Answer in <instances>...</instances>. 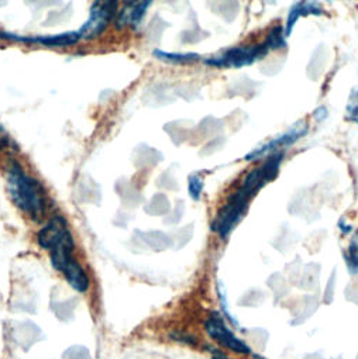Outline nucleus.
Returning <instances> with one entry per match:
<instances>
[{"mask_svg": "<svg viewBox=\"0 0 358 359\" xmlns=\"http://www.w3.org/2000/svg\"><path fill=\"white\" fill-rule=\"evenodd\" d=\"M281 162L282 154L271 155L260 168H256L244 177L239 191H236L230 196V199L227 201V203L223 206L216 220L213 222V230L218 231V234L222 238H226L230 234V231L243 217L250 201L258 194V191L264 185L271 182L272 179H275Z\"/></svg>", "mask_w": 358, "mask_h": 359, "instance_id": "obj_1", "label": "nucleus"}, {"mask_svg": "<svg viewBox=\"0 0 358 359\" xmlns=\"http://www.w3.org/2000/svg\"><path fill=\"white\" fill-rule=\"evenodd\" d=\"M8 188L15 205L33 219H40L46 212V198L40 184L27 175L18 163L8 170Z\"/></svg>", "mask_w": 358, "mask_h": 359, "instance_id": "obj_2", "label": "nucleus"}, {"mask_svg": "<svg viewBox=\"0 0 358 359\" xmlns=\"http://www.w3.org/2000/svg\"><path fill=\"white\" fill-rule=\"evenodd\" d=\"M268 51L271 50L268 48L267 43L254 47H234L220 55L206 60L205 62L215 68H241L263 58Z\"/></svg>", "mask_w": 358, "mask_h": 359, "instance_id": "obj_3", "label": "nucleus"}, {"mask_svg": "<svg viewBox=\"0 0 358 359\" xmlns=\"http://www.w3.org/2000/svg\"><path fill=\"white\" fill-rule=\"evenodd\" d=\"M116 8H117V4L95 2L88 22L78 32L79 37L84 40H93L100 34H103V32L109 26L110 19L116 13Z\"/></svg>", "mask_w": 358, "mask_h": 359, "instance_id": "obj_4", "label": "nucleus"}, {"mask_svg": "<svg viewBox=\"0 0 358 359\" xmlns=\"http://www.w3.org/2000/svg\"><path fill=\"white\" fill-rule=\"evenodd\" d=\"M206 332L216 341L219 342L222 346L237 352V353H250V348L247 346V344H244L241 339H239L225 324V321L222 320V317L213 314L209 317V320L205 324Z\"/></svg>", "mask_w": 358, "mask_h": 359, "instance_id": "obj_5", "label": "nucleus"}, {"mask_svg": "<svg viewBox=\"0 0 358 359\" xmlns=\"http://www.w3.org/2000/svg\"><path fill=\"white\" fill-rule=\"evenodd\" d=\"M307 133V126L305 121H298L293 127H291L286 133L278 135L277 138H274L272 141H270L268 144L254 149L253 152H250L246 159L248 161H254V159H258V158H263L265 155H268L270 152L281 148V147H286V145H291V144H295L299 138H302L305 134Z\"/></svg>", "mask_w": 358, "mask_h": 359, "instance_id": "obj_6", "label": "nucleus"}, {"mask_svg": "<svg viewBox=\"0 0 358 359\" xmlns=\"http://www.w3.org/2000/svg\"><path fill=\"white\" fill-rule=\"evenodd\" d=\"M69 234L71 231L68 229L65 219L61 216H55L41 229V231L37 236V241L44 250L50 251L55 244H58Z\"/></svg>", "mask_w": 358, "mask_h": 359, "instance_id": "obj_7", "label": "nucleus"}, {"mask_svg": "<svg viewBox=\"0 0 358 359\" xmlns=\"http://www.w3.org/2000/svg\"><path fill=\"white\" fill-rule=\"evenodd\" d=\"M307 15H316V16H321L323 15V9L319 5V2H316V0H300V2H298L291 9L289 16H288V22H286L285 36H291L292 29L295 27L296 22L302 16H307Z\"/></svg>", "mask_w": 358, "mask_h": 359, "instance_id": "obj_8", "label": "nucleus"}, {"mask_svg": "<svg viewBox=\"0 0 358 359\" xmlns=\"http://www.w3.org/2000/svg\"><path fill=\"white\" fill-rule=\"evenodd\" d=\"M81 40L78 32H69V33H62V34H55V36H43V37H25V43L30 44H41L44 47H71L77 44Z\"/></svg>", "mask_w": 358, "mask_h": 359, "instance_id": "obj_9", "label": "nucleus"}, {"mask_svg": "<svg viewBox=\"0 0 358 359\" xmlns=\"http://www.w3.org/2000/svg\"><path fill=\"white\" fill-rule=\"evenodd\" d=\"M62 273L68 285L79 293H85L89 289V278L79 262L72 259L64 269Z\"/></svg>", "mask_w": 358, "mask_h": 359, "instance_id": "obj_10", "label": "nucleus"}, {"mask_svg": "<svg viewBox=\"0 0 358 359\" xmlns=\"http://www.w3.org/2000/svg\"><path fill=\"white\" fill-rule=\"evenodd\" d=\"M154 55L158 60H164L168 62H173V64H187V62H194L199 60L198 54H171V53H165V51H159L155 50Z\"/></svg>", "mask_w": 358, "mask_h": 359, "instance_id": "obj_11", "label": "nucleus"}, {"mask_svg": "<svg viewBox=\"0 0 358 359\" xmlns=\"http://www.w3.org/2000/svg\"><path fill=\"white\" fill-rule=\"evenodd\" d=\"M347 264L352 271H358V231L354 233V236L348 243Z\"/></svg>", "mask_w": 358, "mask_h": 359, "instance_id": "obj_12", "label": "nucleus"}, {"mask_svg": "<svg viewBox=\"0 0 358 359\" xmlns=\"http://www.w3.org/2000/svg\"><path fill=\"white\" fill-rule=\"evenodd\" d=\"M345 116L350 121L358 124V89L352 90L348 97V102L345 106Z\"/></svg>", "mask_w": 358, "mask_h": 359, "instance_id": "obj_13", "label": "nucleus"}, {"mask_svg": "<svg viewBox=\"0 0 358 359\" xmlns=\"http://www.w3.org/2000/svg\"><path fill=\"white\" fill-rule=\"evenodd\" d=\"M267 46L270 50H277V48H281L285 46V37L282 36V29L281 27H275L270 37L267 39Z\"/></svg>", "mask_w": 358, "mask_h": 359, "instance_id": "obj_14", "label": "nucleus"}, {"mask_svg": "<svg viewBox=\"0 0 358 359\" xmlns=\"http://www.w3.org/2000/svg\"><path fill=\"white\" fill-rule=\"evenodd\" d=\"M204 191V181L198 175H192L190 177V195L194 201H199Z\"/></svg>", "mask_w": 358, "mask_h": 359, "instance_id": "obj_15", "label": "nucleus"}, {"mask_svg": "<svg viewBox=\"0 0 358 359\" xmlns=\"http://www.w3.org/2000/svg\"><path fill=\"white\" fill-rule=\"evenodd\" d=\"M314 118L316 120H319V121H321L323 118H326L327 117V110L324 109V107H319L316 111H314Z\"/></svg>", "mask_w": 358, "mask_h": 359, "instance_id": "obj_16", "label": "nucleus"}, {"mask_svg": "<svg viewBox=\"0 0 358 359\" xmlns=\"http://www.w3.org/2000/svg\"><path fill=\"white\" fill-rule=\"evenodd\" d=\"M8 135L2 131V130H0V149H4V148H6L8 147Z\"/></svg>", "mask_w": 358, "mask_h": 359, "instance_id": "obj_17", "label": "nucleus"}, {"mask_svg": "<svg viewBox=\"0 0 358 359\" xmlns=\"http://www.w3.org/2000/svg\"><path fill=\"white\" fill-rule=\"evenodd\" d=\"M212 359H232V358H229L226 353H223V352H219V351H215L213 352V358Z\"/></svg>", "mask_w": 358, "mask_h": 359, "instance_id": "obj_18", "label": "nucleus"}, {"mask_svg": "<svg viewBox=\"0 0 358 359\" xmlns=\"http://www.w3.org/2000/svg\"><path fill=\"white\" fill-rule=\"evenodd\" d=\"M95 2H105V4H117V0H95Z\"/></svg>", "mask_w": 358, "mask_h": 359, "instance_id": "obj_19", "label": "nucleus"}, {"mask_svg": "<svg viewBox=\"0 0 358 359\" xmlns=\"http://www.w3.org/2000/svg\"><path fill=\"white\" fill-rule=\"evenodd\" d=\"M0 39H5V33L0 32Z\"/></svg>", "mask_w": 358, "mask_h": 359, "instance_id": "obj_20", "label": "nucleus"}, {"mask_svg": "<svg viewBox=\"0 0 358 359\" xmlns=\"http://www.w3.org/2000/svg\"><path fill=\"white\" fill-rule=\"evenodd\" d=\"M256 359H264V358H261V356H256Z\"/></svg>", "mask_w": 358, "mask_h": 359, "instance_id": "obj_21", "label": "nucleus"}]
</instances>
